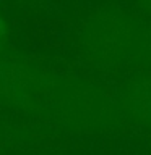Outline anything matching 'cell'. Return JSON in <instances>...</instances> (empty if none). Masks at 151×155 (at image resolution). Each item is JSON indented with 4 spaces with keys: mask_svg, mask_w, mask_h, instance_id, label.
<instances>
[{
    "mask_svg": "<svg viewBox=\"0 0 151 155\" xmlns=\"http://www.w3.org/2000/svg\"><path fill=\"white\" fill-rule=\"evenodd\" d=\"M2 36H3V26H2V21H0V41H2Z\"/></svg>",
    "mask_w": 151,
    "mask_h": 155,
    "instance_id": "1",
    "label": "cell"
}]
</instances>
